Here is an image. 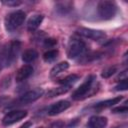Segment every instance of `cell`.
<instances>
[{"label":"cell","mask_w":128,"mask_h":128,"mask_svg":"<svg viewBox=\"0 0 128 128\" xmlns=\"http://www.w3.org/2000/svg\"><path fill=\"white\" fill-rule=\"evenodd\" d=\"M99 89V83L95 75H89L84 82L72 93L73 100H83L93 96Z\"/></svg>","instance_id":"obj_1"},{"label":"cell","mask_w":128,"mask_h":128,"mask_svg":"<svg viewBox=\"0 0 128 128\" xmlns=\"http://www.w3.org/2000/svg\"><path fill=\"white\" fill-rule=\"evenodd\" d=\"M21 49V42L18 40L11 41L0 51V68L8 67L17 59Z\"/></svg>","instance_id":"obj_2"},{"label":"cell","mask_w":128,"mask_h":128,"mask_svg":"<svg viewBox=\"0 0 128 128\" xmlns=\"http://www.w3.org/2000/svg\"><path fill=\"white\" fill-rule=\"evenodd\" d=\"M87 51V46L79 38H71L67 46V55L70 59H80L82 58Z\"/></svg>","instance_id":"obj_3"},{"label":"cell","mask_w":128,"mask_h":128,"mask_svg":"<svg viewBox=\"0 0 128 128\" xmlns=\"http://www.w3.org/2000/svg\"><path fill=\"white\" fill-rule=\"evenodd\" d=\"M26 14L22 10H16L11 13H9L5 20H4V26L7 32H13L17 30L25 21Z\"/></svg>","instance_id":"obj_4"},{"label":"cell","mask_w":128,"mask_h":128,"mask_svg":"<svg viewBox=\"0 0 128 128\" xmlns=\"http://www.w3.org/2000/svg\"><path fill=\"white\" fill-rule=\"evenodd\" d=\"M118 7L113 1H100L97 4L98 16L103 20H110L117 14Z\"/></svg>","instance_id":"obj_5"},{"label":"cell","mask_w":128,"mask_h":128,"mask_svg":"<svg viewBox=\"0 0 128 128\" xmlns=\"http://www.w3.org/2000/svg\"><path fill=\"white\" fill-rule=\"evenodd\" d=\"M44 94V90L42 88H35L32 90H29L25 93H23L16 101L15 104H13L12 106H17V105H26L29 103H32L36 100H38L42 95Z\"/></svg>","instance_id":"obj_6"},{"label":"cell","mask_w":128,"mask_h":128,"mask_svg":"<svg viewBox=\"0 0 128 128\" xmlns=\"http://www.w3.org/2000/svg\"><path fill=\"white\" fill-rule=\"evenodd\" d=\"M77 33L85 38L94 40V41H101L106 38V34L101 30H96L92 28H85L81 27L77 30Z\"/></svg>","instance_id":"obj_7"},{"label":"cell","mask_w":128,"mask_h":128,"mask_svg":"<svg viewBox=\"0 0 128 128\" xmlns=\"http://www.w3.org/2000/svg\"><path fill=\"white\" fill-rule=\"evenodd\" d=\"M27 116V111L25 110H12L10 112H8L2 119V124L5 126H9L12 125L18 121H20L21 119L25 118Z\"/></svg>","instance_id":"obj_8"},{"label":"cell","mask_w":128,"mask_h":128,"mask_svg":"<svg viewBox=\"0 0 128 128\" xmlns=\"http://www.w3.org/2000/svg\"><path fill=\"white\" fill-rule=\"evenodd\" d=\"M70 106H71V104H70V102L67 101V100H60V101H57L56 103H54V104H52L51 106L48 107V109H47V114L50 115V116L58 115V114L64 112L65 110H67Z\"/></svg>","instance_id":"obj_9"},{"label":"cell","mask_w":128,"mask_h":128,"mask_svg":"<svg viewBox=\"0 0 128 128\" xmlns=\"http://www.w3.org/2000/svg\"><path fill=\"white\" fill-rule=\"evenodd\" d=\"M33 71L34 70H33V67L31 65H29V64L23 65L17 71L16 76H15V80L17 82H23V81H25L26 79H28L33 74Z\"/></svg>","instance_id":"obj_10"},{"label":"cell","mask_w":128,"mask_h":128,"mask_svg":"<svg viewBox=\"0 0 128 128\" xmlns=\"http://www.w3.org/2000/svg\"><path fill=\"white\" fill-rule=\"evenodd\" d=\"M108 120L103 116H92L88 120L86 127L87 128H105L107 126Z\"/></svg>","instance_id":"obj_11"},{"label":"cell","mask_w":128,"mask_h":128,"mask_svg":"<svg viewBox=\"0 0 128 128\" xmlns=\"http://www.w3.org/2000/svg\"><path fill=\"white\" fill-rule=\"evenodd\" d=\"M122 99H123L122 96H117V97H114L112 99H107V100H104V101L96 103L93 106V108L95 110H102V109H105V108H108V107H112V106L118 104Z\"/></svg>","instance_id":"obj_12"},{"label":"cell","mask_w":128,"mask_h":128,"mask_svg":"<svg viewBox=\"0 0 128 128\" xmlns=\"http://www.w3.org/2000/svg\"><path fill=\"white\" fill-rule=\"evenodd\" d=\"M43 19H44V16L41 15V14H34V15H32L28 19V21H27V28H28V30L31 31V32L35 31L41 25Z\"/></svg>","instance_id":"obj_13"},{"label":"cell","mask_w":128,"mask_h":128,"mask_svg":"<svg viewBox=\"0 0 128 128\" xmlns=\"http://www.w3.org/2000/svg\"><path fill=\"white\" fill-rule=\"evenodd\" d=\"M68 68H69L68 62H66V61L59 62V63H57L56 65H54L53 68L51 69V71H50V76H51V77H55V76L59 75L60 73L66 71Z\"/></svg>","instance_id":"obj_14"},{"label":"cell","mask_w":128,"mask_h":128,"mask_svg":"<svg viewBox=\"0 0 128 128\" xmlns=\"http://www.w3.org/2000/svg\"><path fill=\"white\" fill-rule=\"evenodd\" d=\"M38 58V52L35 49H27L22 54V60L25 63H31Z\"/></svg>","instance_id":"obj_15"},{"label":"cell","mask_w":128,"mask_h":128,"mask_svg":"<svg viewBox=\"0 0 128 128\" xmlns=\"http://www.w3.org/2000/svg\"><path fill=\"white\" fill-rule=\"evenodd\" d=\"M69 90H70V86L60 85L59 87L50 89V90L47 92V96L50 97V98H52V97H56V96H59V95H62V94L67 93Z\"/></svg>","instance_id":"obj_16"},{"label":"cell","mask_w":128,"mask_h":128,"mask_svg":"<svg viewBox=\"0 0 128 128\" xmlns=\"http://www.w3.org/2000/svg\"><path fill=\"white\" fill-rule=\"evenodd\" d=\"M59 52L57 49H49L43 54V60L47 63H51L58 58Z\"/></svg>","instance_id":"obj_17"},{"label":"cell","mask_w":128,"mask_h":128,"mask_svg":"<svg viewBox=\"0 0 128 128\" xmlns=\"http://www.w3.org/2000/svg\"><path fill=\"white\" fill-rule=\"evenodd\" d=\"M79 80V76L76 75V74H71V75H68L66 77H64L63 79L57 81L60 85H65V86H72L75 82H77Z\"/></svg>","instance_id":"obj_18"},{"label":"cell","mask_w":128,"mask_h":128,"mask_svg":"<svg viewBox=\"0 0 128 128\" xmlns=\"http://www.w3.org/2000/svg\"><path fill=\"white\" fill-rule=\"evenodd\" d=\"M72 5H73L72 2H67V1H65V2H58L56 4V8H57V10L61 14H66L69 11H71Z\"/></svg>","instance_id":"obj_19"},{"label":"cell","mask_w":128,"mask_h":128,"mask_svg":"<svg viewBox=\"0 0 128 128\" xmlns=\"http://www.w3.org/2000/svg\"><path fill=\"white\" fill-rule=\"evenodd\" d=\"M117 72V67L116 66H109V67H106L102 73H101V77L102 78H109L111 77L113 74H115Z\"/></svg>","instance_id":"obj_20"},{"label":"cell","mask_w":128,"mask_h":128,"mask_svg":"<svg viewBox=\"0 0 128 128\" xmlns=\"http://www.w3.org/2000/svg\"><path fill=\"white\" fill-rule=\"evenodd\" d=\"M57 44V40L53 38H45L43 40V46L45 48H53Z\"/></svg>","instance_id":"obj_21"},{"label":"cell","mask_w":128,"mask_h":128,"mask_svg":"<svg viewBox=\"0 0 128 128\" xmlns=\"http://www.w3.org/2000/svg\"><path fill=\"white\" fill-rule=\"evenodd\" d=\"M128 88V83H127V78L120 80V82L115 86V90L116 91H125Z\"/></svg>","instance_id":"obj_22"},{"label":"cell","mask_w":128,"mask_h":128,"mask_svg":"<svg viewBox=\"0 0 128 128\" xmlns=\"http://www.w3.org/2000/svg\"><path fill=\"white\" fill-rule=\"evenodd\" d=\"M128 110V107H127V102H125L122 106H118V107H115L112 109V112L113 113H126Z\"/></svg>","instance_id":"obj_23"},{"label":"cell","mask_w":128,"mask_h":128,"mask_svg":"<svg viewBox=\"0 0 128 128\" xmlns=\"http://www.w3.org/2000/svg\"><path fill=\"white\" fill-rule=\"evenodd\" d=\"M2 4L6 6H10V7H16V6H19L21 2L18 0H8V1H2Z\"/></svg>","instance_id":"obj_24"},{"label":"cell","mask_w":128,"mask_h":128,"mask_svg":"<svg viewBox=\"0 0 128 128\" xmlns=\"http://www.w3.org/2000/svg\"><path fill=\"white\" fill-rule=\"evenodd\" d=\"M9 101V98L7 96H0V107L4 104H6Z\"/></svg>","instance_id":"obj_25"},{"label":"cell","mask_w":128,"mask_h":128,"mask_svg":"<svg viewBox=\"0 0 128 128\" xmlns=\"http://www.w3.org/2000/svg\"><path fill=\"white\" fill-rule=\"evenodd\" d=\"M31 126H32V123L28 121V122H25L24 124H22V125H21L20 127H18V128H30Z\"/></svg>","instance_id":"obj_26"},{"label":"cell","mask_w":128,"mask_h":128,"mask_svg":"<svg viewBox=\"0 0 128 128\" xmlns=\"http://www.w3.org/2000/svg\"><path fill=\"white\" fill-rule=\"evenodd\" d=\"M113 128H127V124L126 123H122V124H119V125L114 126Z\"/></svg>","instance_id":"obj_27"}]
</instances>
